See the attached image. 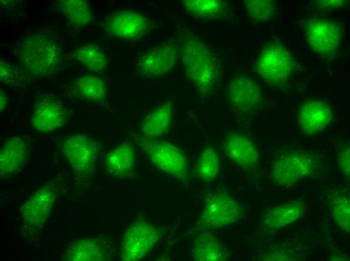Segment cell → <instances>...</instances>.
Listing matches in <instances>:
<instances>
[{
    "mask_svg": "<svg viewBox=\"0 0 350 261\" xmlns=\"http://www.w3.org/2000/svg\"><path fill=\"white\" fill-rule=\"evenodd\" d=\"M11 50L32 81L53 76L65 66L66 55L61 41L50 29L26 33L12 44Z\"/></svg>",
    "mask_w": 350,
    "mask_h": 261,
    "instance_id": "1",
    "label": "cell"
},
{
    "mask_svg": "<svg viewBox=\"0 0 350 261\" xmlns=\"http://www.w3.org/2000/svg\"><path fill=\"white\" fill-rule=\"evenodd\" d=\"M181 58L185 73L201 95L207 97L216 89L221 75L217 58L203 41L194 34L185 36Z\"/></svg>",
    "mask_w": 350,
    "mask_h": 261,
    "instance_id": "2",
    "label": "cell"
},
{
    "mask_svg": "<svg viewBox=\"0 0 350 261\" xmlns=\"http://www.w3.org/2000/svg\"><path fill=\"white\" fill-rule=\"evenodd\" d=\"M137 143L152 164L158 170L181 181L188 180L187 159L179 148L159 139L140 137Z\"/></svg>",
    "mask_w": 350,
    "mask_h": 261,
    "instance_id": "3",
    "label": "cell"
},
{
    "mask_svg": "<svg viewBox=\"0 0 350 261\" xmlns=\"http://www.w3.org/2000/svg\"><path fill=\"white\" fill-rule=\"evenodd\" d=\"M319 166V161L312 154L302 151H288L274 160L270 174L276 185L289 186L313 174Z\"/></svg>",
    "mask_w": 350,
    "mask_h": 261,
    "instance_id": "4",
    "label": "cell"
},
{
    "mask_svg": "<svg viewBox=\"0 0 350 261\" xmlns=\"http://www.w3.org/2000/svg\"><path fill=\"white\" fill-rule=\"evenodd\" d=\"M101 26L110 37L131 41L143 38L155 25L150 18L140 12L123 9L107 15L101 22Z\"/></svg>",
    "mask_w": 350,
    "mask_h": 261,
    "instance_id": "5",
    "label": "cell"
},
{
    "mask_svg": "<svg viewBox=\"0 0 350 261\" xmlns=\"http://www.w3.org/2000/svg\"><path fill=\"white\" fill-rule=\"evenodd\" d=\"M161 237L160 229L145 220H138L125 230L120 245L121 259L137 261L145 258L155 247Z\"/></svg>",
    "mask_w": 350,
    "mask_h": 261,
    "instance_id": "6",
    "label": "cell"
},
{
    "mask_svg": "<svg viewBox=\"0 0 350 261\" xmlns=\"http://www.w3.org/2000/svg\"><path fill=\"white\" fill-rule=\"evenodd\" d=\"M101 147L98 140L83 133L72 134L62 144L63 155L72 171L82 177L94 172Z\"/></svg>",
    "mask_w": 350,
    "mask_h": 261,
    "instance_id": "7",
    "label": "cell"
},
{
    "mask_svg": "<svg viewBox=\"0 0 350 261\" xmlns=\"http://www.w3.org/2000/svg\"><path fill=\"white\" fill-rule=\"evenodd\" d=\"M242 214V206L233 197L215 192L206 197L199 222L205 230L219 229L234 224Z\"/></svg>",
    "mask_w": 350,
    "mask_h": 261,
    "instance_id": "8",
    "label": "cell"
},
{
    "mask_svg": "<svg viewBox=\"0 0 350 261\" xmlns=\"http://www.w3.org/2000/svg\"><path fill=\"white\" fill-rule=\"evenodd\" d=\"M293 61L288 50L278 43L268 44L261 50L256 71L265 82L278 85L287 82L293 70Z\"/></svg>",
    "mask_w": 350,
    "mask_h": 261,
    "instance_id": "9",
    "label": "cell"
},
{
    "mask_svg": "<svg viewBox=\"0 0 350 261\" xmlns=\"http://www.w3.org/2000/svg\"><path fill=\"white\" fill-rule=\"evenodd\" d=\"M69 110L61 99L50 93L38 96L30 118L32 128L48 133L64 126L69 117Z\"/></svg>",
    "mask_w": 350,
    "mask_h": 261,
    "instance_id": "10",
    "label": "cell"
},
{
    "mask_svg": "<svg viewBox=\"0 0 350 261\" xmlns=\"http://www.w3.org/2000/svg\"><path fill=\"white\" fill-rule=\"evenodd\" d=\"M304 33L308 45L317 53L330 56L338 50L341 30L335 22L322 18L310 19Z\"/></svg>",
    "mask_w": 350,
    "mask_h": 261,
    "instance_id": "11",
    "label": "cell"
},
{
    "mask_svg": "<svg viewBox=\"0 0 350 261\" xmlns=\"http://www.w3.org/2000/svg\"><path fill=\"white\" fill-rule=\"evenodd\" d=\"M178 55V47L173 42H162L139 55L135 60L136 70L146 77L161 76L174 67Z\"/></svg>",
    "mask_w": 350,
    "mask_h": 261,
    "instance_id": "12",
    "label": "cell"
},
{
    "mask_svg": "<svg viewBox=\"0 0 350 261\" xmlns=\"http://www.w3.org/2000/svg\"><path fill=\"white\" fill-rule=\"evenodd\" d=\"M226 98L233 109L248 113L256 110L260 106L263 95L255 80L247 76L238 75L228 83L226 89Z\"/></svg>",
    "mask_w": 350,
    "mask_h": 261,
    "instance_id": "13",
    "label": "cell"
},
{
    "mask_svg": "<svg viewBox=\"0 0 350 261\" xmlns=\"http://www.w3.org/2000/svg\"><path fill=\"white\" fill-rule=\"evenodd\" d=\"M29 139L26 136H15L3 143L0 150L1 178L14 176L23 169L28 158Z\"/></svg>",
    "mask_w": 350,
    "mask_h": 261,
    "instance_id": "14",
    "label": "cell"
},
{
    "mask_svg": "<svg viewBox=\"0 0 350 261\" xmlns=\"http://www.w3.org/2000/svg\"><path fill=\"white\" fill-rule=\"evenodd\" d=\"M223 148L226 156L243 169L251 170L258 164V149L245 135L236 132L227 133L223 140Z\"/></svg>",
    "mask_w": 350,
    "mask_h": 261,
    "instance_id": "15",
    "label": "cell"
},
{
    "mask_svg": "<svg viewBox=\"0 0 350 261\" xmlns=\"http://www.w3.org/2000/svg\"><path fill=\"white\" fill-rule=\"evenodd\" d=\"M332 119L330 105L320 99H312L305 102L297 115V123L305 135H314L323 131Z\"/></svg>",
    "mask_w": 350,
    "mask_h": 261,
    "instance_id": "16",
    "label": "cell"
},
{
    "mask_svg": "<svg viewBox=\"0 0 350 261\" xmlns=\"http://www.w3.org/2000/svg\"><path fill=\"white\" fill-rule=\"evenodd\" d=\"M55 199V193L52 186L40 187L24 202L21 213L24 222L29 226L38 227L46 220Z\"/></svg>",
    "mask_w": 350,
    "mask_h": 261,
    "instance_id": "17",
    "label": "cell"
},
{
    "mask_svg": "<svg viewBox=\"0 0 350 261\" xmlns=\"http://www.w3.org/2000/svg\"><path fill=\"white\" fill-rule=\"evenodd\" d=\"M305 208V202L300 200L290 201L273 206L263 213L260 226L267 232H275L300 218Z\"/></svg>",
    "mask_w": 350,
    "mask_h": 261,
    "instance_id": "18",
    "label": "cell"
},
{
    "mask_svg": "<svg viewBox=\"0 0 350 261\" xmlns=\"http://www.w3.org/2000/svg\"><path fill=\"white\" fill-rule=\"evenodd\" d=\"M65 91L70 97L95 104H103L107 97L106 82L92 75H84L73 79L67 84Z\"/></svg>",
    "mask_w": 350,
    "mask_h": 261,
    "instance_id": "19",
    "label": "cell"
},
{
    "mask_svg": "<svg viewBox=\"0 0 350 261\" xmlns=\"http://www.w3.org/2000/svg\"><path fill=\"white\" fill-rule=\"evenodd\" d=\"M136 163V153L133 144L125 141L114 147L106 156L104 165L110 175L126 178L133 175Z\"/></svg>",
    "mask_w": 350,
    "mask_h": 261,
    "instance_id": "20",
    "label": "cell"
},
{
    "mask_svg": "<svg viewBox=\"0 0 350 261\" xmlns=\"http://www.w3.org/2000/svg\"><path fill=\"white\" fill-rule=\"evenodd\" d=\"M173 116V105L167 101L158 105L144 117L140 128V137L160 139L169 132Z\"/></svg>",
    "mask_w": 350,
    "mask_h": 261,
    "instance_id": "21",
    "label": "cell"
},
{
    "mask_svg": "<svg viewBox=\"0 0 350 261\" xmlns=\"http://www.w3.org/2000/svg\"><path fill=\"white\" fill-rule=\"evenodd\" d=\"M191 255L198 261H223L228 257L226 248L215 235L207 231L199 233L195 237Z\"/></svg>",
    "mask_w": 350,
    "mask_h": 261,
    "instance_id": "22",
    "label": "cell"
},
{
    "mask_svg": "<svg viewBox=\"0 0 350 261\" xmlns=\"http://www.w3.org/2000/svg\"><path fill=\"white\" fill-rule=\"evenodd\" d=\"M185 10L190 16L202 20H222L230 14L227 2L217 0H185L183 2Z\"/></svg>",
    "mask_w": 350,
    "mask_h": 261,
    "instance_id": "23",
    "label": "cell"
},
{
    "mask_svg": "<svg viewBox=\"0 0 350 261\" xmlns=\"http://www.w3.org/2000/svg\"><path fill=\"white\" fill-rule=\"evenodd\" d=\"M71 57L74 61L91 72H102L107 67L105 52L95 44L87 43L77 47L71 52Z\"/></svg>",
    "mask_w": 350,
    "mask_h": 261,
    "instance_id": "24",
    "label": "cell"
},
{
    "mask_svg": "<svg viewBox=\"0 0 350 261\" xmlns=\"http://www.w3.org/2000/svg\"><path fill=\"white\" fill-rule=\"evenodd\" d=\"M220 168V157L216 149L211 146L205 147L195 162L194 172L204 182L210 183L218 176Z\"/></svg>",
    "mask_w": 350,
    "mask_h": 261,
    "instance_id": "25",
    "label": "cell"
},
{
    "mask_svg": "<svg viewBox=\"0 0 350 261\" xmlns=\"http://www.w3.org/2000/svg\"><path fill=\"white\" fill-rule=\"evenodd\" d=\"M56 6L67 22L75 29L81 28L91 21V8L86 1H58Z\"/></svg>",
    "mask_w": 350,
    "mask_h": 261,
    "instance_id": "26",
    "label": "cell"
},
{
    "mask_svg": "<svg viewBox=\"0 0 350 261\" xmlns=\"http://www.w3.org/2000/svg\"><path fill=\"white\" fill-rule=\"evenodd\" d=\"M71 260H102L106 255L105 250L96 240L84 239L75 243L68 254Z\"/></svg>",
    "mask_w": 350,
    "mask_h": 261,
    "instance_id": "27",
    "label": "cell"
},
{
    "mask_svg": "<svg viewBox=\"0 0 350 261\" xmlns=\"http://www.w3.org/2000/svg\"><path fill=\"white\" fill-rule=\"evenodd\" d=\"M0 80L15 89L22 88L32 81L19 65H15L2 59L0 61Z\"/></svg>",
    "mask_w": 350,
    "mask_h": 261,
    "instance_id": "28",
    "label": "cell"
},
{
    "mask_svg": "<svg viewBox=\"0 0 350 261\" xmlns=\"http://www.w3.org/2000/svg\"><path fill=\"white\" fill-rule=\"evenodd\" d=\"M243 3L248 17L254 23L269 21L275 14L276 4L274 1L246 0Z\"/></svg>",
    "mask_w": 350,
    "mask_h": 261,
    "instance_id": "29",
    "label": "cell"
},
{
    "mask_svg": "<svg viewBox=\"0 0 350 261\" xmlns=\"http://www.w3.org/2000/svg\"><path fill=\"white\" fill-rule=\"evenodd\" d=\"M332 207L334 219L343 230L349 232V198L345 195H339L334 198Z\"/></svg>",
    "mask_w": 350,
    "mask_h": 261,
    "instance_id": "30",
    "label": "cell"
},
{
    "mask_svg": "<svg viewBox=\"0 0 350 261\" xmlns=\"http://www.w3.org/2000/svg\"><path fill=\"white\" fill-rule=\"evenodd\" d=\"M337 159L338 167L342 173L349 177V143L342 145L337 152Z\"/></svg>",
    "mask_w": 350,
    "mask_h": 261,
    "instance_id": "31",
    "label": "cell"
},
{
    "mask_svg": "<svg viewBox=\"0 0 350 261\" xmlns=\"http://www.w3.org/2000/svg\"><path fill=\"white\" fill-rule=\"evenodd\" d=\"M320 3L324 8H339L344 6L346 2L344 1H323Z\"/></svg>",
    "mask_w": 350,
    "mask_h": 261,
    "instance_id": "32",
    "label": "cell"
},
{
    "mask_svg": "<svg viewBox=\"0 0 350 261\" xmlns=\"http://www.w3.org/2000/svg\"><path fill=\"white\" fill-rule=\"evenodd\" d=\"M1 105H0V110H1V112L3 111L6 108L7 106V103H8V98L7 97V96L6 95V93L5 92V91L3 90H1Z\"/></svg>",
    "mask_w": 350,
    "mask_h": 261,
    "instance_id": "33",
    "label": "cell"
}]
</instances>
